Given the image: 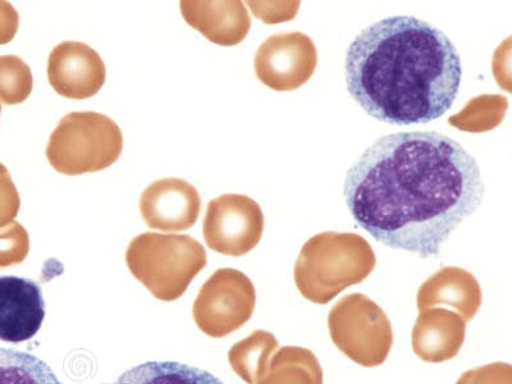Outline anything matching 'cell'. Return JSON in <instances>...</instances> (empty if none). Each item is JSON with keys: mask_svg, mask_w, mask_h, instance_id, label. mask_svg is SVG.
<instances>
[{"mask_svg": "<svg viewBox=\"0 0 512 384\" xmlns=\"http://www.w3.org/2000/svg\"><path fill=\"white\" fill-rule=\"evenodd\" d=\"M344 195L352 218L373 239L428 259L477 212L484 184L477 160L451 137L397 132L360 155Z\"/></svg>", "mask_w": 512, "mask_h": 384, "instance_id": "1", "label": "cell"}, {"mask_svg": "<svg viewBox=\"0 0 512 384\" xmlns=\"http://www.w3.org/2000/svg\"><path fill=\"white\" fill-rule=\"evenodd\" d=\"M461 77L452 41L413 16L384 18L347 50V90L369 116L391 125H425L445 116Z\"/></svg>", "mask_w": 512, "mask_h": 384, "instance_id": "2", "label": "cell"}, {"mask_svg": "<svg viewBox=\"0 0 512 384\" xmlns=\"http://www.w3.org/2000/svg\"><path fill=\"white\" fill-rule=\"evenodd\" d=\"M376 254L356 233L323 232L305 242L295 264V283L310 303L326 305L367 280Z\"/></svg>", "mask_w": 512, "mask_h": 384, "instance_id": "3", "label": "cell"}, {"mask_svg": "<svg viewBox=\"0 0 512 384\" xmlns=\"http://www.w3.org/2000/svg\"><path fill=\"white\" fill-rule=\"evenodd\" d=\"M120 126L104 114L73 112L64 116L50 136V166L66 176L103 171L120 159Z\"/></svg>", "mask_w": 512, "mask_h": 384, "instance_id": "4", "label": "cell"}, {"mask_svg": "<svg viewBox=\"0 0 512 384\" xmlns=\"http://www.w3.org/2000/svg\"><path fill=\"white\" fill-rule=\"evenodd\" d=\"M328 328L337 349L361 367H379L390 355L393 345L390 319L368 296L342 297L329 312Z\"/></svg>", "mask_w": 512, "mask_h": 384, "instance_id": "5", "label": "cell"}, {"mask_svg": "<svg viewBox=\"0 0 512 384\" xmlns=\"http://www.w3.org/2000/svg\"><path fill=\"white\" fill-rule=\"evenodd\" d=\"M203 228L210 248L227 255H244L262 239L263 210L249 196L222 195L208 204Z\"/></svg>", "mask_w": 512, "mask_h": 384, "instance_id": "6", "label": "cell"}, {"mask_svg": "<svg viewBox=\"0 0 512 384\" xmlns=\"http://www.w3.org/2000/svg\"><path fill=\"white\" fill-rule=\"evenodd\" d=\"M318 52L303 32H282L264 41L255 54L256 76L276 91L301 88L314 75Z\"/></svg>", "mask_w": 512, "mask_h": 384, "instance_id": "7", "label": "cell"}, {"mask_svg": "<svg viewBox=\"0 0 512 384\" xmlns=\"http://www.w3.org/2000/svg\"><path fill=\"white\" fill-rule=\"evenodd\" d=\"M107 70L96 50L79 41H63L48 59V80L68 99L93 98L103 88Z\"/></svg>", "mask_w": 512, "mask_h": 384, "instance_id": "8", "label": "cell"}, {"mask_svg": "<svg viewBox=\"0 0 512 384\" xmlns=\"http://www.w3.org/2000/svg\"><path fill=\"white\" fill-rule=\"evenodd\" d=\"M140 210L145 223L154 230L185 231L199 219L201 198L189 182L164 178L143 192Z\"/></svg>", "mask_w": 512, "mask_h": 384, "instance_id": "9", "label": "cell"}, {"mask_svg": "<svg viewBox=\"0 0 512 384\" xmlns=\"http://www.w3.org/2000/svg\"><path fill=\"white\" fill-rule=\"evenodd\" d=\"M45 319V301L38 283L26 278L0 277V340L29 341Z\"/></svg>", "mask_w": 512, "mask_h": 384, "instance_id": "10", "label": "cell"}, {"mask_svg": "<svg viewBox=\"0 0 512 384\" xmlns=\"http://www.w3.org/2000/svg\"><path fill=\"white\" fill-rule=\"evenodd\" d=\"M182 16L192 29L222 47H235L248 36L251 18L239 0H182Z\"/></svg>", "mask_w": 512, "mask_h": 384, "instance_id": "11", "label": "cell"}, {"mask_svg": "<svg viewBox=\"0 0 512 384\" xmlns=\"http://www.w3.org/2000/svg\"><path fill=\"white\" fill-rule=\"evenodd\" d=\"M466 322L459 314L442 308L420 312L411 335L415 355L425 363L454 359L464 345Z\"/></svg>", "mask_w": 512, "mask_h": 384, "instance_id": "12", "label": "cell"}, {"mask_svg": "<svg viewBox=\"0 0 512 384\" xmlns=\"http://www.w3.org/2000/svg\"><path fill=\"white\" fill-rule=\"evenodd\" d=\"M482 288L474 274L457 267L442 268L419 288L416 296L419 312L448 306L465 322H470L482 305Z\"/></svg>", "mask_w": 512, "mask_h": 384, "instance_id": "13", "label": "cell"}, {"mask_svg": "<svg viewBox=\"0 0 512 384\" xmlns=\"http://www.w3.org/2000/svg\"><path fill=\"white\" fill-rule=\"evenodd\" d=\"M263 384H323V369L313 351L286 346L274 356Z\"/></svg>", "mask_w": 512, "mask_h": 384, "instance_id": "14", "label": "cell"}, {"mask_svg": "<svg viewBox=\"0 0 512 384\" xmlns=\"http://www.w3.org/2000/svg\"><path fill=\"white\" fill-rule=\"evenodd\" d=\"M114 384H223L213 374L190 365L152 361L127 370Z\"/></svg>", "mask_w": 512, "mask_h": 384, "instance_id": "15", "label": "cell"}, {"mask_svg": "<svg viewBox=\"0 0 512 384\" xmlns=\"http://www.w3.org/2000/svg\"><path fill=\"white\" fill-rule=\"evenodd\" d=\"M509 100L502 95H480L469 100L463 111L450 117L448 123L457 130L482 134L495 130L504 122Z\"/></svg>", "mask_w": 512, "mask_h": 384, "instance_id": "16", "label": "cell"}, {"mask_svg": "<svg viewBox=\"0 0 512 384\" xmlns=\"http://www.w3.org/2000/svg\"><path fill=\"white\" fill-rule=\"evenodd\" d=\"M0 384H62L36 356L0 347Z\"/></svg>", "mask_w": 512, "mask_h": 384, "instance_id": "17", "label": "cell"}, {"mask_svg": "<svg viewBox=\"0 0 512 384\" xmlns=\"http://www.w3.org/2000/svg\"><path fill=\"white\" fill-rule=\"evenodd\" d=\"M253 15L264 24L273 25L294 20L299 12L300 2H248Z\"/></svg>", "mask_w": 512, "mask_h": 384, "instance_id": "18", "label": "cell"}, {"mask_svg": "<svg viewBox=\"0 0 512 384\" xmlns=\"http://www.w3.org/2000/svg\"><path fill=\"white\" fill-rule=\"evenodd\" d=\"M456 384H512V367L507 363L484 365L465 372Z\"/></svg>", "mask_w": 512, "mask_h": 384, "instance_id": "19", "label": "cell"}, {"mask_svg": "<svg viewBox=\"0 0 512 384\" xmlns=\"http://www.w3.org/2000/svg\"><path fill=\"white\" fill-rule=\"evenodd\" d=\"M511 38L507 39L500 48L497 49L495 59H493V71L498 84L506 91H511V70H510V57H511Z\"/></svg>", "mask_w": 512, "mask_h": 384, "instance_id": "20", "label": "cell"}]
</instances>
